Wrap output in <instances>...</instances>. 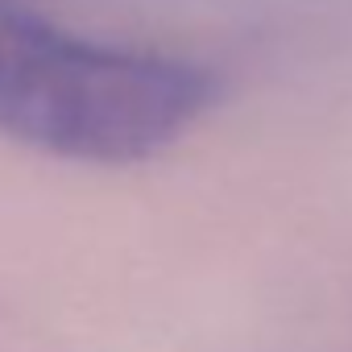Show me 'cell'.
Returning a JSON list of instances; mask_svg holds the SVG:
<instances>
[{
	"instance_id": "1",
	"label": "cell",
	"mask_w": 352,
	"mask_h": 352,
	"mask_svg": "<svg viewBox=\"0 0 352 352\" xmlns=\"http://www.w3.org/2000/svg\"><path fill=\"white\" fill-rule=\"evenodd\" d=\"M212 104L204 67L79 38L0 0V133L50 157L133 166L179 141Z\"/></svg>"
}]
</instances>
